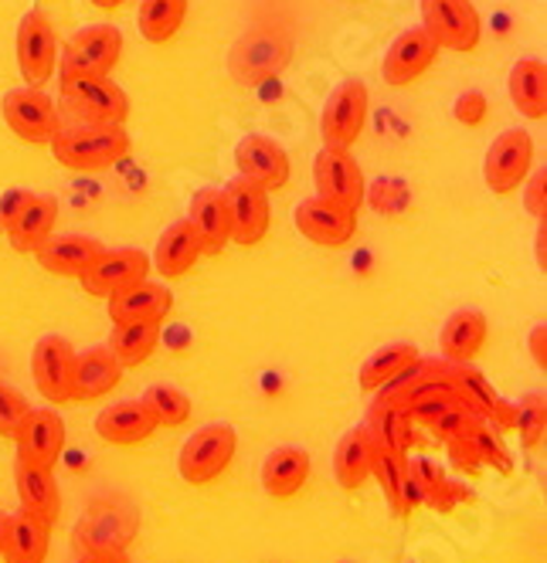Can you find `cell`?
I'll use <instances>...</instances> for the list:
<instances>
[{"label":"cell","instance_id":"obj_1","mask_svg":"<svg viewBox=\"0 0 547 563\" xmlns=\"http://www.w3.org/2000/svg\"><path fill=\"white\" fill-rule=\"evenodd\" d=\"M130 150H133V140L123 126L72 123V126H58V133L52 136L55 159L75 174L109 170L120 164V159H127Z\"/></svg>","mask_w":547,"mask_h":563},{"label":"cell","instance_id":"obj_2","mask_svg":"<svg viewBox=\"0 0 547 563\" xmlns=\"http://www.w3.org/2000/svg\"><path fill=\"white\" fill-rule=\"evenodd\" d=\"M62 78V106L75 123L123 126L130 115L127 92L109 75H58Z\"/></svg>","mask_w":547,"mask_h":563},{"label":"cell","instance_id":"obj_3","mask_svg":"<svg viewBox=\"0 0 547 563\" xmlns=\"http://www.w3.org/2000/svg\"><path fill=\"white\" fill-rule=\"evenodd\" d=\"M234 452H239V434L225 421H211L194 431L177 455V472L187 486H208L225 468L231 465Z\"/></svg>","mask_w":547,"mask_h":563},{"label":"cell","instance_id":"obj_4","mask_svg":"<svg viewBox=\"0 0 547 563\" xmlns=\"http://www.w3.org/2000/svg\"><path fill=\"white\" fill-rule=\"evenodd\" d=\"M422 27L446 52H477L483 37V18L473 0H418Z\"/></svg>","mask_w":547,"mask_h":563},{"label":"cell","instance_id":"obj_5","mask_svg":"<svg viewBox=\"0 0 547 563\" xmlns=\"http://www.w3.org/2000/svg\"><path fill=\"white\" fill-rule=\"evenodd\" d=\"M123 55V34L116 24H89L75 31L58 52V75H112Z\"/></svg>","mask_w":547,"mask_h":563},{"label":"cell","instance_id":"obj_6","mask_svg":"<svg viewBox=\"0 0 547 563\" xmlns=\"http://www.w3.org/2000/svg\"><path fill=\"white\" fill-rule=\"evenodd\" d=\"M368 106H371V96H368V86L358 82V78H347L340 82L327 102H324V112H320V140L327 150H350L361 133H364V123H368Z\"/></svg>","mask_w":547,"mask_h":563},{"label":"cell","instance_id":"obj_7","mask_svg":"<svg viewBox=\"0 0 547 563\" xmlns=\"http://www.w3.org/2000/svg\"><path fill=\"white\" fill-rule=\"evenodd\" d=\"M18 71L24 78V86L42 89L52 82V75L58 68V34L55 24L42 11H28L18 24Z\"/></svg>","mask_w":547,"mask_h":563},{"label":"cell","instance_id":"obj_8","mask_svg":"<svg viewBox=\"0 0 547 563\" xmlns=\"http://www.w3.org/2000/svg\"><path fill=\"white\" fill-rule=\"evenodd\" d=\"M0 112H4V123L11 126V133L24 143H52V136L62 126V109L55 106V99L34 86L11 89L4 102H0Z\"/></svg>","mask_w":547,"mask_h":563},{"label":"cell","instance_id":"obj_9","mask_svg":"<svg viewBox=\"0 0 547 563\" xmlns=\"http://www.w3.org/2000/svg\"><path fill=\"white\" fill-rule=\"evenodd\" d=\"M534 164V136L527 130H503L483 159V180L496 197H511L527 180Z\"/></svg>","mask_w":547,"mask_h":563},{"label":"cell","instance_id":"obj_10","mask_svg":"<svg viewBox=\"0 0 547 563\" xmlns=\"http://www.w3.org/2000/svg\"><path fill=\"white\" fill-rule=\"evenodd\" d=\"M313 184H317V197L330 200L337 208L361 211L364 205V170L350 150H320L313 159Z\"/></svg>","mask_w":547,"mask_h":563},{"label":"cell","instance_id":"obj_11","mask_svg":"<svg viewBox=\"0 0 547 563\" xmlns=\"http://www.w3.org/2000/svg\"><path fill=\"white\" fill-rule=\"evenodd\" d=\"M150 275V255L140 249H102L96 262L78 275L83 289L96 299H112Z\"/></svg>","mask_w":547,"mask_h":563},{"label":"cell","instance_id":"obj_12","mask_svg":"<svg viewBox=\"0 0 547 563\" xmlns=\"http://www.w3.org/2000/svg\"><path fill=\"white\" fill-rule=\"evenodd\" d=\"M65 421L52 408H31L21 428L14 431V445H18V462L37 465V468H52L65 455Z\"/></svg>","mask_w":547,"mask_h":563},{"label":"cell","instance_id":"obj_13","mask_svg":"<svg viewBox=\"0 0 547 563\" xmlns=\"http://www.w3.org/2000/svg\"><path fill=\"white\" fill-rule=\"evenodd\" d=\"M72 374H75V346L65 336H42L31 350V377L48 405H68L72 400Z\"/></svg>","mask_w":547,"mask_h":563},{"label":"cell","instance_id":"obj_14","mask_svg":"<svg viewBox=\"0 0 547 563\" xmlns=\"http://www.w3.org/2000/svg\"><path fill=\"white\" fill-rule=\"evenodd\" d=\"M225 197H228V214H231V241L242 249H255L272 224L269 190L245 177H234L225 187Z\"/></svg>","mask_w":547,"mask_h":563},{"label":"cell","instance_id":"obj_15","mask_svg":"<svg viewBox=\"0 0 547 563\" xmlns=\"http://www.w3.org/2000/svg\"><path fill=\"white\" fill-rule=\"evenodd\" d=\"M296 231L320 249H343L358 234V211L337 208L324 197H306L296 205Z\"/></svg>","mask_w":547,"mask_h":563},{"label":"cell","instance_id":"obj_16","mask_svg":"<svg viewBox=\"0 0 547 563\" xmlns=\"http://www.w3.org/2000/svg\"><path fill=\"white\" fill-rule=\"evenodd\" d=\"M439 45L433 42V34L425 27H412V31H402L395 42H391L384 62H381V78L391 86V89H408L412 82L436 65L439 58Z\"/></svg>","mask_w":547,"mask_h":563},{"label":"cell","instance_id":"obj_17","mask_svg":"<svg viewBox=\"0 0 547 563\" xmlns=\"http://www.w3.org/2000/svg\"><path fill=\"white\" fill-rule=\"evenodd\" d=\"M234 167H239V177L265 187L269 194L289 184V153L262 133H252L234 146Z\"/></svg>","mask_w":547,"mask_h":563},{"label":"cell","instance_id":"obj_18","mask_svg":"<svg viewBox=\"0 0 547 563\" xmlns=\"http://www.w3.org/2000/svg\"><path fill=\"white\" fill-rule=\"evenodd\" d=\"M109 302V319L112 327H123V323H164L174 309V292L164 286V282H136V286L116 292Z\"/></svg>","mask_w":547,"mask_h":563},{"label":"cell","instance_id":"obj_19","mask_svg":"<svg viewBox=\"0 0 547 563\" xmlns=\"http://www.w3.org/2000/svg\"><path fill=\"white\" fill-rule=\"evenodd\" d=\"M123 380V364L116 360L109 346H89L75 353V374H72V400L89 405V400L106 397Z\"/></svg>","mask_w":547,"mask_h":563},{"label":"cell","instance_id":"obj_20","mask_svg":"<svg viewBox=\"0 0 547 563\" xmlns=\"http://www.w3.org/2000/svg\"><path fill=\"white\" fill-rule=\"evenodd\" d=\"M187 224L198 234L205 255H218L231 241V214H228V197L225 187H201L190 197Z\"/></svg>","mask_w":547,"mask_h":563},{"label":"cell","instance_id":"obj_21","mask_svg":"<svg viewBox=\"0 0 547 563\" xmlns=\"http://www.w3.org/2000/svg\"><path fill=\"white\" fill-rule=\"evenodd\" d=\"M156 431V418L150 415V408L143 400H116L106 411L96 415V434L106 441V445H120V449H130V445H140L150 434Z\"/></svg>","mask_w":547,"mask_h":563},{"label":"cell","instance_id":"obj_22","mask_svg":"<svg viewBox=\"0 0 547 563\" xmlns=\"http://www.w3.org/2000/svg\"><path fill=\"white\" fill-rule=\"evenodd\" d=\"M102 252V245L96 238H86V234H48L42 245L34 249V258L45 272L52 275H68V278H78L83 275L96 255Z\"/></svg>","mask_w":547,"mask_h":563},{"label":"cell","instance_id":"obj_23","mask_svg":"<svg viewBox=\"0 0 547 563\" xmlns=\"http://www.w3.org/2000/svg\"><path fill=\"white\" fill-rule=\"evenodd\" d=\"M14 489H18L21 512H31L55 527V519L62 516V493H58V482H55L52 468L14 462Z\"/></svg>","mask_w":547,"mask_h":563},{"label":"cell","instance_id":"obj_24","mask_svg":"<svg viewBox=\"0 0 547 563\" xmlns=\"http://www.w3.org/2000/svg\"><path fill=\"white\" fill-rule=\"evenodd\" d=\"M313 472V459L299 445H283L272 449L262 462V489L272 499H293Z\"/></svg>","mask_w":547,"mask_h":563},{"label":"cell","instance_id":"obj_25","mask_svg":"<svg viewBox=\"0 0 547 563\" xmlns=\"http://www.w3.org/2000/svg\"><path fill=\"white\" fill-rule=\"evenodd\" d=\"M201 255H205V249H201L198 234H194V228L187 221H174L164 228L161 238H156L150 265L164 278H184L194 265H198Z\"/></svg>","mask_w":547,"mask_h":563},{"label":"cell","instance_id":"obj_26","mask_svg":"<svg viewBox=\"0 0 547 563\" xmlns=\"http://www.w3.org/2000/svg\"><path fill=\"white\" fill-rule=\"evenodd\" d=\"M486 336H490V323L480 309H456L446 327L439 333V350H442V360H452V364H469L483 346H486Z\"/></svg>","mask_w":547,"mask_h":563},{"label":"cell","instance_id":"obj_27","mask_svg":"<svg viewBox=\"0 0 547 563\" xmlns=\"http://www.w3.org/2000/svg\"><path fill=\"white\" fill-rule=\"evenodd\" d=\"M48 547H52V522L31 512H18L8 519L0 556H4V563H45Z\"/></svg>","mask_w":547,"mask_h":563},{"label":"cell","instance_id":"obj_28","mask_svg":"<svg viewBox=\"0 0 547 563\" xmlns=\"http://www.w3.org/2000/svg\"><path fill=\"white\" fill-rule=\"evenodd\" d=\"M55 221H58V200L48 194H31V200L21 208V214L11 221L4 234L11 238L14 252L34 255V249L42 245L48 234H55Z\"/></svg>","mask_w":547,"mask_h":563},{"label":"cell","instance_id":"obj_29","mask_svg":"<svg viewBox=\"0 0 547 563\" xmlns=\"http://www.w3.org/2000/svg\"><path fill=\"white\" fill-rule=\"evenodd\" d=\"M371 452H374V441L368 434L364 424L350 428L340 441H337V452H333V478L337 486L347 493H358L364 482L371 478Z\"/></svg>","mask_w":547,"mask_h":563},{"label":"cell","instance_id":"obj_30","mask_svg":"<svg viewBox=\"0 0 547 563\" xmlns=\"http://www.w3.org/2000/svg\"><path fill=\"white\" fill-rule=\"evenodd\" d=\"M506 92L517 112L527 119H544L547 115V65L540 58H521L511 75H506Z\"/></svg>","mask_w":547,"mask_h":563},{"label":"cell","instance_id":"obj_31","mask_svg":"<svg viewBox=\"0 0 547 563\" xmlns=\"http://www.w3.org/2000/svg\"><path fill=\"white\" fill-rule=\"evenodd\" d=\"M364 428L371 434L374 445H384L398 455H408L415 431H412V415L405 411V405H387V400H374L368 408Z\"/></svg>","mask_w":547,"mask_h":563},{"label":"cell","instance_id":"obj_32","mask_svg":"<svg viewBox=\"0 0 547 563\" xmlns=\"http://www.w3.org/2000/svg\"><path fill=\"white\" fill-rule=\"evenodd\" d=\"M442 380L456 390V397L462 400V405H466L469 411H477L483 421H490V415H493V408H496L500 394L493 390V384H490L477 367H469V364H452V360H446Z\"/></svg>","mask_w":547,"mask_h":563},{"label":"cell","instance_id":"obj_33","mask_svg":"<svg viewBox=\"0 0 547 563\" xmlns=\"http://www.w3.org/2000/svg\"><path fill=\"white\" fill-rule=\"evenodd\" d=\"M422 353H418V346L415 343H405V340H395V343H384L381 350H374L364 364H361V374H358V380H361V390H368V394H374L381 384H387L395 374H402L408 364H415Z\"/></svg>","mask_w":547,"mask_h":563},{"label":"cell","instance_id":"obj_34","mask_svg":"<svg viewBox=\"0 0 547 563\" xmlns=\"http://www.w3.org/2000/svg\"><path fill=\"white\" fill-rule=\"evenodd\" d=\"M184 18H187V0H140L136 27L150 45H167L184 27Z\"/></svg>","mask_w":547,"mask_h":563},{"label":"cell","instance_id":"obj_35","mask_svg":"<svg viewBox=\"0 0 547 563\" xmlns=\"http://www.w3.org/2000/svg\"><path fill=\"white\" fill-rule=\"evenodd\" d=\"M161 327L164 323H123L116 327V333L109 336V350L116 353V360L123 364V371L130 367H143L153 356L156 343H161Z\"/></svg>","mask_w":547,"mask_h":563},{"label":"cell","instance_id":"obj_36","mask_svg":"<svg viewBox=\"0 0 547 563\" xmlns=\"http://www.w3.org/2000/svg\"><path fill=\"white\" fill-rule=\"evenodd\" d=\"M442 371H446V360H425V356H418L415 364H408L402 374H395L387 384H381L374 390V400H387V405H405V400L412 394H418L425 384L442 380Z\"/></svg>","mask_w":547,"mask_h":563},{"label":"cell","instance_id":"obj_37","mask_svg":"<svg viewBox=\"0 0 547 563\" xmlns=\"http://www.w3.org/2000/svg\"><path fill=\"white\" fill-rule=\"evenodd\" d=\"M446 478L442 465L428 462V459H408L405 455V468H402V516H408L412 509L425 506L428 496H433L439 489V482Z\"/></svg>","mask_w":547,"mask_h":563},{"label":"cell","instance_id":"obj_38","mask_svg":"<svg viewBox=\"0 0 547 563\" xmlns=\"http://www.w3.org/2000/svg\"><path fill=\"white\" fill-rule=\"evenodd\" d=\"M140 400L150 408V415L156 418V428H180L190 418V397L180 387L153 384V387L143 390Z\"/></svg>","mask_w":547,"mask_h":563},{"label":"cell","instance_id":"obj_39","mask_svg":"<svg viewBox=\"0 0 547 563\" xmlns=\"http://www.w3.org/2000/svg\"><path fill=\"white\" fill-rule=\"evenodd\" d=\"M514 428L521 431L524 449H537L547 434V397L540 390H527L514 405Z\"/></svg>","mask_w":547,"mask_h":563},{"label":"cell","instance_id":"obj_40","mask_svg":"<svg viewBox=\"0 0 547 563\" xmlns=\"http://www.w3.org/2000/svg\"><path fill=\"white\" fill-rule=\"evenodd\" d=\"M127 522H136V519H89L83 522V527L75 530V543L78 550L86 547V553H99V550H127V543L133 540V533L120 530L116 533V527H127Z\"/></svg>","mask_w":547,"mask_h":563},{"label":"cell","instance_id":"obj_41","mask_svg":"<svg viewBox=\"0 0 547 563\" xmlns=\"http://www.w3.org/2000/svg\"><path fill=\"white\" fill-rule=\"evenodd\" d=\"M452 405H462V400L456 397V390L446 384V380H433V384H425L418 394H412L405 400V411L412 415V421H433L439 418L442 411H449Z\"/></svg>","mask_w":547,"mask_h":563},{"label":"cell","instance_id":"obj_42","mask_svg":"<svg viewBox=\"0 0 547 563\" xmlns=\"http://www.w3.org/2000/svg\"><path fill=\"white\" fill-rule=\"evenodd\" d=\"M402 468H405V455L391 452L384 445H374V452H371V475L381 482V493L387 496L391 512H395V516H402V496H398V489H402Z\"/></svg>","mask_w":547,"mask_h":563},{"label":"cell","instance_id":"obj_43","mask_svg":"<svg viewBox=\"0 0 547 563\" xmlns=\"http://www.w3.org/2000/svg\"><path fill=\"white\" fill-rule=\"evenodd\" d=\"M28 411H31L28 397L11 384H0V438H14Z\"/></svg>","mask_w":547,"mask_h":563},{"label":"cell","instance_id":"obj_44","mask_svg":"<svg viewBox=\"0 0 547 563\" xmlns=\"http://www.w3.org/2000/svg\"><path fill=\"white\" fill-rule=\"evenodd\" d=\"M480 421H483V418H480L477 411H469L466 405H452L449 411H442L439 418L428 421V428H433V434H436V438L449 441V438H456V434L473 431Z\"/></svg>","mask_w":547,"mask_h":563},{"label":"cell","instance_id":"obj_45","mask_svg":"<svg viewBox=\"0 0 547 563\" xmlns=\"http://www.w3.org/2000/svg\"><path fill=\"white\" fill-rule=\"evenodd\" d=\"M473 438H477V449H480L483 465H493V468H500V472H511V468H514V465H511V452L503 449V441H500V431H496V428H490L486 421H480V424L473 428Z\"/></svg>","mask_w":547,"mask_h":563},{"label":"cell","instance_id":"obj_46","mask_svg":"<svg viewBox=\"0 0 547 563\" xmlns=\"http://www.w3.org/2000/svg\"><path fill=\"white\" fill-rule=\"evenodd\" d=\"M446 445H449V462H452L459 472H480V468H483V459H480V449H477L473 431L449 438Z\"/></svg>","mask_w":547,"mask_h":563},{"label":"cell","instance_id":"obj_47","mask_svg":"<svg viewBox=\"0 0 547 563\" xmlns=\"http://www.w3.org/2000/svg\"><path fill=\"white\" fill-rule=\"evenodd\" d=\"M527 190H524V208L534 221H547V170L527 174Z\"/></svg>","mask_w":547,"mask_h":563},{"label":"cell","instance_id":"obj_48","mask_svg":"<svg viewBox=\"0 0 547 563\" xmlns=\"http://www.w3.org/2000/svg\"><path fill=\"white\" fill-rule=\"evenodd\" d=\"M490 106H486V96L483 92H462L456 99V119L462 126H480L486 119Z\"/></svg>","mask_w":547,"mask_h":563},{"label":"cell","instance_id":"obj_49","mask_svg":"<svg viewBox=\"0 0 547 563\" xmlns=\"http://www.w3.org/2000/svg\"><path fill=\"white\" fill-rule=\"evenodd\" d=\"M462 499H469V489L462 486V482H449V478H442L439 482V489L428 496V509H436V512H449L456 503H462Z\"/></svg>","mask_w":547,"mask_h":563},{"label":"cell","instance_id":"obj_50","mask_svg":"<svg viewBox=\"0 0 547 563\" xmlns=\"http://www.w3.org/2000/svg\"><path fill=\"white\" fill-rule=\"evenodd\" d=\"M34 190H24V187H11L8 194H0V231H8L11 221L21 214V208L31 200Z\"/></svg>","mask_w":547,"mask_h":563},{"label":"cell","instance_id":"obj_51","mask_svg":"<svg viewBox=\"0 0 547 563\" xmlns=\"http://www.w3.org/2000/svg\"><path fill=\"white\" fill-rule=\"evenodd\" d=\"M527 346H530V360L537 371H547V323H537L527 336Z\"/></svg>","mask_w":547,"mask_h":563},{"label":"cell","instance_id":"obj_52","mask_svg":"<svg viewBox=\"0 0 547 563\" xmlns=\"http://www.w3.org/2000/svg\"><path fill=\"white\" fill-rule=\"evenodd\" d=\"M534 255H537V265L547 272V221H537V234H534Z\"/></svg>","mask_w":547,"mask_h":563},{"label":"cell","instance_id":"obj_53","mask_svg":"<svg viewBox=\"0 0 547 563\" xmlns=\"http://www.w3.org/2000/svg\"><path fill=\"white\" fill-rule=\"evenodd\" d=\"M83 563H130L123 550H99V553H86Z\"/></svg>","mask_w":547,"mask_h":563},{"label":"cell","instance_id":"obj_54","mask_svg":"<svg viewBox=\"0 0 547 563\" xmlns=\"http://www.w3.org/2000/svg\"><path fill=\"white\" fill-rule=\"evenodd\" d=\"M96 8H102V11H116V8H123L127 0H92Z\"/></svg>","mask_w":547,"mask_h":563},{"label":"cell","instance_id":"obj_55","mask_svg":"<svg viewBox=\"0 0 547 563\" xmlns=\"http://www.w3.org/2000/svg\"><path fill=\"white\" fill-rule=\"evenodd\" d=\"M8 519H11V512H4V509H0V547H4V533H8Z\"/></svg>","mask_w":547,"mask_h":563},{"label":"cell","instance_id":"obj_56","mask_svg":"<svg viewBox=\"0 0 547 563\" xmlns=\"http://www.w3.org/2000/svg\"><path fill=\"white\" fill-rule=\"evenodd\" d=\"M340 563H350V560H340Z\"/></svg>","mask_w":547,"mask_h":563}]
</instances>
